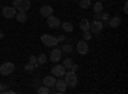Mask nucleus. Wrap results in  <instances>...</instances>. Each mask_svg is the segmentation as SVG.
<instances>
[{
  "label": "nucleus",
  "instance_id": "f257e3e1",
  "mask_svg": "<svg viewBox=\"0 0 128 94\" xmlns=\"http://www.w3.org/2000/svg\"><path fill=\"white\" fill-rule=\"evenodd\" d=\"M64 81L67 83V85L70 87V88H74L78 83V78H77V72H74L72 70H68L66 71L64 74Z\"/></svg>",
  "mask_w": 128,
  "mask_h": 94
},
{
  "label": "nucleus",
  "instance_id": "f03ea898",
  "mask_svg": "<svg viewBox=\"0 0 128 94\" xmlns=\"http://www.w3.org/2000/svg\"><path fill=\"white\" fill-rule=\"evenodd\" d=\"M13 8L19 12H27L31 8V1L30 0H13Z\"/></svg>",
  "mask_w": 128,
  "mask_h": 94
},
{
  "label": "nucleus",
  "instance_id": "7ed1b4c3",
  "mask_svg": "<svg viewBox=\"0 0 128 94\" xmlns=\"http://www.w3.org/2000/svg\"><path fill=\"white\" fill-rule=\"evenodd\" d=\"M41 41H42V43H44L45 46H48V47H54V46L58 45V38L51 36V34H42Z\"/></svg>",
  "mask_w": 128,
  "mask_h": 94
},
{
  "label": "nucleus",
  "instance_id": "20e7f679",
  "mask_svg": "<svg viewBox=\"0 0 128 94\" xmlns=\"http://www.w3.org/2000/svg\"><path fill=\"white\" fill-rule=\"evenodd\" d=\"M14 71V64L13 62H4V64L0 66V74L6 76L9 74H12Z\"/></svg>",
  "mask_w": 128,
  "mask_h": 94
},
{
  "label": "nucleus",
  "instance_id": "39448f33",
  "mask_svg": "<svg viewBox=\"0 0 128 94\" xmlns=\"http://www.w3.org/2000/svg\"><path fill=\"white\" fill-rule=\"evenodd\" d=\"M102 28H104V24H102L101 20H96L95 19L92 23H90V29H91L92 33H100L102 31Z\"/></svg>",
  "mask_w": 128,
  "mask_h": 94
},
{
  "label": "nucleus",
  "instance_id": "423d86ee",
  "mask_svg": "<svg viewBox=\"0 0 128 94\" xmlns=\"http://www.w3.org/2000/svg\"><path fill=\"white\" fill-rule=\"evenodd\" d=\"M66 67H64V65H55V66H52L51 69V74L54 75V76H58V78H62L64 76V74H66Z\"/></svg>",
  "mask_w": 128,
  "mask_h": 94
},
{
  "label": "nucleus",
  "instance_id": "0eeeda50",
  "mask_svg": "<svg viewBox=\"0 0 128 94\" xmlns=\"http://www.w3.org/2000/svg\"><path fill=\"white\" fill-rule=\"evenodd\" d=\"M2 14H3L4 18H13V17H16L17 12H16V9L13 6H5L2 10Z\"/></svg>",
  "mask_w": 128,
  "mask_h": 94
},
{
  "label": "nucleus",
  "instance_id": "6e6552de",
  "mask_svg": "<svg viewBox=\"0 0 128 94\" xmlns=\"http://www.w3.org/2000/svg\"><path fill=\"white\" fill-rule=\"evenodd\" d=\"M60 19L58 18V17H54V15H49L48 17V24H49V27L50 28H59V26H60Z\"/></svg>",
  "mask_w": 128,
  "mask_h": 94
},
{
  "label": "nucleus",
  "instance_id": "1a4fd4ad",
  "mask_svg": "<svg viewBox=\"0 0 128 94\" xmlns=\"http://www.w3.org/2000/svg\"><path fill=\"white\" fill-rule=\"evenodd\" d=\"M77 51L80 55H87L88 52V45L86 41H80V42L77 43Z\"/></svg>",
  "mask_w": 128,
  "mask_h": 94
},
{
  "label": "nucleus",
  "instance_id": "9d476101",
  "mask_svg": "<svg viewBox=\"0 0 128 94\" xmlns=\"http://www.w3.org/2000/svg\"><path fill=\"white\" fill-rule=\"evenodd\" d=\"M55 83H56V79L54 76H45L44 80H42V84H44L45 87L48 88H52V87H55Z\"/></svg>",
  "mask_w": 128,
  "mask_h": 94
},
{
  "label": "nucleus",
  "instance_id": "9b49d317",
  "mask_svg": "<svg viewBox=\"0 0 128 94\" xmlns=\"http://www.w3.org/2000/svg\"><path fill=\"white\" fill-rule=\"evenodd\" d=\"M60 59H62V51H60L59 48L52 50L51 54H50V60H51L52 62H58Z\"/></svg>",
  "mask_w": 128,
  "mask_h": 94
},
{
  "label": "nucleus",
  "instance_id": "f8f14e48",
  "mask_svg": "<svg viewBox=\"0 0 128 94\" xmlns=\"http://www.w3.org/2000/svg\"><path fill=\"white\" fill-rule=\"evenodd\" d=\"M55 87H56L58 93H66V90H67V88H68L67 83L64 81V80H62V79H59V80L55 83Z\"/></svg>",
  "mask_w": 128,
  "mask_h": 94
},
{
  "label": "nucleus",
  "instance_id": "ddd939ff",
  "mask_svg": "<svg viewBox=\"0 0 128 94\" xmlns=\"http://www.w3.org/2000/svg\"><path fill=\"white\" fill-rule=\"evenodd\" d=\"M40 14H41L42 17L48 18L49 15H51V14H52V8H51V6H49V5H44V6H41V9H40Z\"/></svg>",
  "mask_w": 128,
  "mask_h": 94
},
{
  "label": "nucleus",
  "instance_id": "4468645a",
  "mask_svg": "<svg viewBox=\"0 0 128 94\" xmlns=\"http://www.w3.org/2000/svg\"><path fill=\"white\" fill-rule=\"evenodd\" d=\"M120 23H122V19H120L119 17H114V18L109 19L108 26H109V27H112V28H115V27H118Z\"/></svg>",
  "mask_w": 128,
  "mask_h": 94
},
{
  "label": "nucleus",
  "instance_id": "2eb2a0df",
  "mask_svg": "<svg viewBox=\"0 0 128 94\" xmlns=\"http://www.w3.org/2000/svg\"><path fill=\"white\" fill-rule=\"evenodd\" d=\"M60 26H62L64 32H68V33H70L74 29V27H73V24L70 22H63V23H60Z\"/></svg>",
  "mask_w": 128,
  "mask_h": 94
},
{
  "label": "nucleus",
  "instance_id": "dca6fc26",
  "mask_svg": "<svg viewBox=\"0 0 128 94\" xmlns=\"http://www.w3.org/2000/svg\"><path fill=\"white\" fill-rule=\"evenodd\" d=\"M16 18H17V20L19 23H24L27 20V14H26V12H18L16 14Z\"/></svg>",
  "mask_w": 128,
  "mask_h": 94
},
{
  "label": "nucleus",
  "instance_id": "f3484780",
  "mask_svg": "<svg viewBox=\"0 0 128 94\" xmlns=\"http://www.w3.org/2000/svg\"><path fill=\"white\" fill-rule=\"evenodd\" d=\"M80 28L82 31H90V22H88L86 18H83L81 22H80Z\"/></svg>",
  "mask_w": 128,
  "mask_h": 94
},
{
  "label": "nucleus",
  "instance_id": "a211bd4d",
  "mask_svg": "<svg viewBox=\"0 0 128 94\" xmlns=\"http://www.w3.org/2000/svg\"><path fill=\"white\" fill-rule=\"evenodd\" d=\"M60 51H62V54L69 55V54H72V52H73V47L70 45H63V47L60 48Z\"/></svg>",
  "mask_w": 128,
  "mask_h": 94
},
{
  "label": "nucleus",
  "instance_id": "6ab92c4d",
  "mask_svg": "<svg viewBox=\"0 0 128 94\" xmlns=\"http://www.w3.org/2000/svg\"><path fill=\"white\" fill-rule=\"evenodd\" d=\"M102 9H104V6H102L101 1H98V3L94 4V10H95V13L101 14V13H102Z\"/></svg>",
  "mask_w": 128,
  "mask_h": 94
},
{
  "label": "nucleus",
  "instance_id": "aec40b11",
  "mask_svg": "<svg viewBox=\"0 0 128 94\" xmlns=\"http://www.w3.org/2000/svg\"><path fill=\"white\" fill-rule=\"evenodd\" d=\"M36 59H37L38 65H44L45 62H46V60H48V57H46V55H45V54H40Z\"/></svg>",
  "mask_w": 128,
  "mask_h": 94
},
{
  "label": "nucleus",
  "instance_id": "412c9836",
  "mask_svg": "<svg viewBox=\"0 0 128 94\" xmlns=\"http://www.w3.org/2000/svg\"><path fill=\"white\" fill-rule=\"evenodd\" d=\"M91 5V0H81L80 1V8L82 9H88Z\"/></svg>",
  "mask_w": 128,
  "mask_h": 94
},
{
  "label": "nucleus",
  "instance_id": "4be33fe9",
  "mask_svg": "<svg viewBox=\"0 0 128 94\" xmlns=\"http://www.w3.org/2000/svg\"><path fill=\"white\" fill-rule=\"evenodd\" d=\"M37 93H38V94H49V93H50V88H48V87H45V85L38 87V88H37Z\"/></svg>",
  "mask_w": 128,
  "mask_h": 94
},
{
  "label": "nucleus",
  "instance_id": "5701e85b",
  "mask_svg": "<svg viewBox=\"0 0 128 94\" xmlns=\"http://www.w3.org/2000/svg\"><path fill=\"white\" fill-rule=\"evenodd\" d=\"M64 67H66V69H68V70H70L72 69V66H73V60L72 59H66V60H64Z\"/></svg>",
  "mask_w": 128,
  "mask_h": 94
},
{
  "label": "nucleus",
  "instance_id": "b1692460",
  "mask_svg": "<svg viewBox=\"0 0 128 94\" xmlns=\"http://www.w3.org/2000/svg\"><path fill=\"white\" fill-rule=\"evenodd\" d=\"M30 64L34 65V66H35V69H36L37 66H40V65H38V62H37L36 56H30Z\"/></svg>",
  "mask_w": 128,
  "mask_h": 94
},
{
  "label": "nucleus",
  "instance_id": "393cba45",
  "mask_svg": "<svg viewBox=\"0 0 128 94\" xmlns=\"http://www.w3.org/2000/svg\"><path fill=\"white\" fill-rule=\"evenodd\" d=\"M100 20H101V22L109 20V14H108V13H102V14H100Z\"/></svg>",
  "mask_w": 128,
  "mask_h": 94
},
{
  "label": "nucleus",
  "instance_id": "a878e982",
  "mask_svg": "<svg viewBox=\"0 0 128 94\" xmlns=\"http://www.w3.org/2000/svg\"><path fill=\"white\" fill-rule=\"evenodd\" d=\"M83 38H84V41H88V39H91L90 31H83Z\"/></svg>",
  "mask_w": 128,
  "mask_h": 94
},
{
  "label": "nucleus",
  "instance_id": "bb28decb",
  "mask_svg": "<svg viewBox=\"0 0 128 94\" xmlns=\"http://www.w3.org/2000/svg\"><path fill=\"white\" fill-rule=\"evenodd\" d=\"M24 70H27V71H34V70H35V66L32 65V64H27V65H24Z\"/></svg>",
  "mask_w": 128,
  "mask_h": 94
},
{
  "label": "nucleus",
  "instance_id": "cd10ccee",
  "mask_svg": "<svg viewBox=\"0 0 128 94\" xmlns=\"http://www.w3.org/2000/svg\"><path fill=\"white\" fill-rule=\"evenodd\" d=\"M70 70H72V71H74V72H77V71L80 70V66H78V65H74V64H73V66H72V69H70Z\"/></svg>",
  "mask_w": 128,
  "mask_h": 94
},
{
  "label": "nucleus",
  "instance_id": "c85d7f7f",
  "mask_svg": "<svg viewBox=\"0 0 128 94\" xmlns=\"http://www.w3.org/2000/svg\"><path fill=\"white\" fill-rule=\"evenodd\" d=\"M3 94H16V92L14 90H3Z\"/></svg>",
  "mask_w": 128,
  "mask_h": 94
},
{
  "label": "nucleus",
  "instance_id": "c756f323",
  "mask_svg": "<svg viewBox=\"0 0 128 94\" xmlns=\"http://www.w3.org/2000/svg\"><path fill=\"white\" fill-rule=\"evenodd\" d=\"M56 38H58V42H62V41L66 39V37H64V36H60V37H56Z\"/></svg>",
  "mask_w": 128,
  "mask_h": 94
},
{
  "label": "nucleus",
  "instance_id": "7c9ffc66",
  "mask_svg": "<svg viewBox=\"0 0 128 94\" xmlns=\"http://www.w3.org/2000/svg\"><path fill=\"white\" fill-rule=\"evenodd\" d=\"M37 84H40V80H35V81H32V85H34V87H37Z\"/></svg>",
  "mask_w": 128,
  "mask_h": 94
},
{
  "label": "nucleus",
  "instance_id": "2f4dec72",
  "mask_svg": "<svg viewBox=\"0 0 128 94\" xmlns=\"http://www.w3.org/2000/svg\"><path fill=\"white\" fill-rule=\"evenodd\" d=\"M94 17H95V19H96V20H100V14H99V13H95V15H94Z\"/></svg>",
  "mask_w": 128,
  "mask_h": 94
},
{
  "label": "nucleus",
  "instance_id": "473e14b6",
  "mask_svg": "<svg viewBox=\"0 0 128 94\" xmlns=\"http://www.w3.org/2000/svg\"><path fill=\"white\" fill-rule=\"evenodd\" d=\"M123 12L127 14L128 13V9H127V1H126V4H124V8H123Z\"/></svg>",
  "mask_w": 128,
  "mask_h": 94
},
{
  "label": "nucleus",
  "instance_id": "72a5a7b5",
  "mask_svg": "<svg viewBox=\"0 0 128 94\" xmlns=\"http://www.w3.org/2000/svg\"><path fill=\"white\" fill-rule=\"evenodd\" d=\"M3 90H4V88H3V85H2V83H0V93H3Z\"/></svg>",
  "mask_w": 128,
  "mask_h": 94
},
{
  "label": "nucleus",
  "instance_id": "f704fd0d",
  "mask_svg": "<svg viewBox=\"0 0 128 94\" xmlns=\"http://www.w3.org/2000/svg\"><path fill=\"white\" fill-rule=\"evenodd\" d=\"M3 37H4V33H3V32H2V31H0V39H2V38H3Z\"/></svg>",
  "mask_w": 128,
  "mask_h": 94
},
{
  "label": "nucleus",
  "instance_id": "c9c22d12",
  "mask_svg": "<svg viewBox=\"0 0 128 94\" xmlns=\"http://www.w3.org/2000/svg\"><path fill=\"white\" fill-rule=\"evenodd\" d=\"M100 1H105V0H100Z\"/></svg>",
  "mask_w": 128,
  "mask_h": 94
},
{
  "label": "nucleus",
  "instance_id": "e433bc0d",
  "mask_svg": "<svg viewBox=\"0 0 128 94\" xmlns=\"http://www.w3.org/2000/svg\"><path fill=\"white\" fill-rule=\"evenodd\" d=\"M91 1H92V0H91Z\"/></svg>",
  "mask_w": 128,
  "mask_h": 94
}]
</instances>
